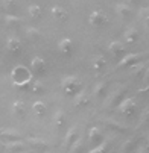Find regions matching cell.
Wrapping results in <instances>:
<instances>
[{
  "instance_id": "cell-1",
  "label": "cell",
  "mask_w": 149,
  "mask_h": 153,
  "mask_svg": "<svg viewBox=\"0 0 149 153\" xmlns=\"http://www.w3.org/2000/svg\"><path fill=\"white\" fill-rule=\"evenodd\" d=\"M11 82L15 88H28L32 80V70H29L25 65H15L11 70Z\"/></svg>"
},
{
  "instance_id": "cell-2",
  "label": "cell",
  "mask_w": 149,
  "mask_h": 153,
  "mask_svg": "<svg viewBox=\"0 0 149 153\" xmlns=\"http://www.w3.org/2000/svg\"><path fill=\"white\" fill-rule=\"evenodd\" d=\"M61 90L64 94L67 96H75L78 91L82 90V85L78 79V76H73V74H67L61 79Z\"/></svg>"
},
{
  "instance_id": "cell-3",
  "label": "cell",
  "mask_w": 149,
  "mask_h": 153,
  "mask_svg": "<svg viewBox=\"0 0 149 153\" xmlns=\"http://www.w3.org/2000/svg\"><path fill=\"white\" fill-rule=\"evenodd\" d=\"M117 108H119V112H120L122 115H133V114L136 112L137 103H136V100H134V99L128 97V99L120 100V102H119V105H117Z\"/></svg>"
},
{
  "instance_id": "cell-4",
  "label": "cell",
  "mask_w": 149,
  "mask_h": 153,
  "mask_svg": "<svg viewBox=\"0 0 149 153\" xmlns=\"http://www.w3.org/2000/svg\"><path fill=\"white\" fill-rule=\"evenodd\" d=\"M88 23L93 26V27H100L106 23V14L102 11V9H94L90 12L88 15Z\"/></svg>"
},
{
  "instance_id": "cell-5",
  "label": "cell",
  "mask_w": 149,
  "mask_h": 153,
  "mask_svg": "<svg viewBox=\"0 0 149 153\" xmlns=\"http://www.w3.org/2000/svg\"><path fill=\"white\" fill-rule=\"evenodd\" d=\"M143 56V53H126L125 56H122L120 62L117 64V68H126V67H131L134 65L140 58Z\"/></svg>"
},
{
  "instance_id": "cell-6",
  "label": "cell",
  "mask_w": 149,
  "mask_h": 153,
  "mask_svg": "<svg viewBox=\"0 0 149 153\" xmlns=\"http://www.w3.org/2000/svg\"><path fill=\"white\" fill-rule=\"evenodd\" d=\"M50 14H52L53 20H56V21H66L69 18V11L64 6H59V5L52 6L50 8Z\"/></svg>"
},
{
  "instance_id": "cell-7",
  "label": "cell",
  "mask_w": 149,
  "mask_h": 153,
  "mask_svg": "<svg viewBox=\"0 0 149 153\" xmlns=\"http://www.w3.org/2000/svg\"><path fill=\"white\" fill-rule=\"evenodd\" d=\"M58 50H59L61 55H69V53H72V50H73V41H72V38L62 36V38L58 41Z\"/></svg>"
},
{
  "instance_id": "cell-8",
  "label": "cell",
  "mask_w": 149,
  "mask_h": 153,
  "mask_svg": "<svg viewBox=\"0 0 149 153\" xmlns=\"http://www.w3.org/2000/svg\"><path fill=\"white\" fill-rule=\"evenodd\" d=\"M46 67H47V64L44 61V58H41V56H34L31 59V70L34 73H44L46 71Z\"/></svg>"
},
{
  "instance_id": "cell-9",
  "label": "cell",
  "mask_w": 149,
  "mask_h": 153,
  "mask_svg": "<svg viewBox=\"0 0 149 153\" xmlns=\"http://www.w3.org/2000/svg\"><path fill=\"white\" fill-rule=\"evenodd\" d=\"M125 47L126 44L123 41H119V39H114L110 42V46H108V52L113 55V56H120L125 53Z\"/></svg>"
},
{
  "instance_id": "cell-10",
  "label": "cell",
  "mask_w": 149,
  "mask_h": 153,
  "mask_svg": "<svg viewBox=\"0 0 149 153\" xmlns=\"http://www.w3.org/2000/svg\"><path fill=\"white\" fill-rule=\"evenodd\" d=\"M9 111L14 117H21V115H25L26 112V105L23 100H14L11 103V108H9Z\"/></svg>"
},
{
  "instance_id": "cell-11",
  "label": "cell",
  "mask_w": 149,
  "mask_h": 153,
  "mask_svg": "<svg viewBox=\"0 0 149 153\" xmlns=\"http://www.w3.org/2000/svg\"><path fill=\"white\" fill-rule=\"evenodd\" d=\"M6 49L12 53H17L21 49V39L17 35H9L6 38Z\"/></svg>"
},
{
  "instance_id": "cell-12",
  "label": "cell",
  "mask_w": 149,
  "mask_h": 153,
  "mask_svg": "<svg viewBox=\"0 0 149 153\" xmlns=\"http://www.w3.org/2000/svg\"><path fill=\"white\" fill-rule=\"evenodd\" d=\"M139 41V32L136 27H128L123 32V42L125 44H136Z\"/></svg>"
},
{
  "instance_id": "cell-13",
  "label": "cell",
  "mask_w": 149,
  "mask_h": 153,
  "mask_svg": "<svg viewBox=\"0 0 149 153\" xmlns=\"http://www.w3.org/2000/svg\"><path fill=\"white\" fill-rule=\"evenodd\" d=\"M116 14L120 18L126 20V18H130L131 14H133V6L128 5V3H117L116 5Z\"/></svg>"
},
{
  "instance_id": "cell-14",
  "label": "cell",
  "mask_w": 149,
  "mask_h": 153,
  "mask_svg": "<svg viewBox=\"0 0 149 153\" xmlns=\"http://www.w3.org/2000/svg\"><path fill=\"white\" fill-rule=\"evenodd\" d=\"M88 103V94L85 93L84 90L78 91L75 94V99H73V106L75 108H81V106H85Z\"/></svg>"
},
{
  "instance_id": "cell-15",
  "label": "cell",
  "mask_w": 149,
  "mask_h": 153,
  "mask_svg": "<svg viewBox=\"0 0 149 153\" xmlns=\"http://www.w3.org/2000/svg\"><path fill=\"white\" fill-rule=\"evenodd\" d=\"M46 111H47V105L43 102V100H37V102L32 103V112H34V115L43 117V115L46 114Z\"/></svg>"
},
{
  "instance_id": "cell-16",
  "label": "cell",
  "mask_w": 149,
  "mask_h": 153,
  "mask_svg": "<svg viewBox=\"0 0 149 153\" xmlns=\"http://www.w3.org/2000/svg\"><path fill=\"white\" fill-rule=\"evenodd\" d=\"M76 138H78V129L76 126H72L69 129V132L66 134V137H64V149H69Z\"/></svg>"
},
{
  "instance_id": "cell-17",
  "label": "cell",
  "mask_w": 149,
  "mask_h": 153,
  "mask_svg": "<svg viewBox=\"0 0 149 153\" xmlns=\"http://www.w3.org/2000/svg\"><path fill=\"white\" fill-rule=\"evenodd\" d=\"M91 65H93V70L94 71H102L106 65V58L103 55H96L91 61Z\"/></svg>"
},
{
  "instance_id": "cell-18",
  "label": "cell",
  "mask_w": 149,
  "mask_h": 153,
  "mask_svg": "<svg viewBox=\"0 0 149 153\" xmlns=\"http://www.w3.org/2000/svg\"><path fill=\"white\" fill-rule=\"evenodd\" d=\"M106 88H108V85H106L105 80L97 82V83L94 85V88H93V94H94V97L102 99L103 96H106Z\"/></svg>"
},
{
  "instance_id": "cell-19",
  "label": "cell",
  "mask_w": 149,
  "mask_h": 153,
  "mask_svg": "<svg viewBox=\"0 0 149 153\" xmlns=\"http://www.w3.org/2000/svg\"><path fill=\"white\" fill-rule=\"evenodd\" d=\"M29 88H31V91H32L34 94H38V96L46 93V85L43 83L41 80H31Z\"/></svg>"
},
{
  "instance_id": "cell-20",
  "label": "cell",
  "mask_w": 149,
  "mask_h": 153,
  "mask_svg": "<svg viewBox=\"0 0 149 153\" xmlns=\"http://www.w3.org/2000/svg\"><path fill=\"white\" fill-rule=\"evenodd\" d=\"M102 130L99 129V127H90V130H88V141L90 143H100L102 141Z\"/></svg>"
},
{
  "instance_id": "cell-21",
  "label": "cell",
  "mask_w": 149,
  "mask_h": 153,
  "mask_svg": "<svg viewBox=\"0 0 149 153\" xmlns=\"http://www.w3.org/2000/svg\"><path fill=\"white\" fill-rule=\"evenodd\" d=\"M0 137H5V138H20V132L15 127H2L0 129Z\"/></svg>"
},
{
  "instance_id": "cell-22",
  "label": "cell",
  "mask_w": 149,
  "mask_h": 153,
  "mask_svg": "<svg viewBox=\"0 0 149 153\" xmlns=\"http://www.w3.org/2000/svg\"><path fill=\"white\" fill-rule=\"evenodd\" d=\"M52 123L58 127H61L64 123H66V114H64L62 109H56L53 112V117H52Z\"/></svg>"
},
{
  "instance_id": "cell-23",
  "label": "cell",
  "mask_w": 149,
  "mask_h": 153,
  "mask_svg": "<svg viewBox=\"0 0 149 153\" xmlns=\"http://www.w3.org/2000/svg\"><path fill=\"white\" fill-rule=\"evenodd\" d=\"M41 14H43V8H41L40 5L32 3V5L28 6V15H29L31 18H34V20H35V18H40Z\"/></svg>"
},
{
  "instance_id": "cell-24",
  "label": "cell",
  "mask_w": 149,
  "mask_h": 153,
  "mask_svg": "<svg viewBox=\"0 0 149 153\" xmlns=\"http://www.w3.org/2000/svg\"><path fill=\"white\" fill-rule=\"evenodd\" d=\"M122 96H123V91H122V90H116V91H113L111 96L108 97V105H110V106H116V105H119Z\"/></svg>"
},
{
  "instance_id": "cell-25",
  "label": "cell",
  "mask_w": 149,
  "mask_h": 153,
  "mask_svg": "<svg viewBox=\"0 0 149 153\" xmlns=\"http://www.w3.org/2000/svg\"><path fill=\"white\" fill-rule=\"evenodd\" d=\"M5 149L11 150V152H17V150H21V149H25V143L23 141H11L5 144Z\"/></svg>"
},
{
  "instance_id": "cell-26",
  "label": "cell",
  "mask_w": 149,
  "mask_h": 153,
  "mask_svg": "<svg viewBox=\"0 0 149 153\" xmlns=\"http://www.w3.org/2000/svg\"><path fill=\"white\" fill-rule=\"evenodd\" d=\"M3 20L6 21V25H18V23L23 21V18L15 15V14H5L3 15Z\"/></svg>"
},
{
  "instance_id": "cell-27",
  "label": "cell",
  "mask_w": 149,
  "mask_h": 153,
  "mask_svg": "<svg viewBox=\"0 0 149 153\" xmlns=\"http://www.w3.org/2000/svg\"><path fill=\"white\" fill-rule=\"evenodd\" d=\"M25 33H26L29 38H38V36H40V29H37V27H34V26H28V27L25 29Z\"/></svg>"
},
{
  "instance_id": "cell-28",
  "label": "cell",
  "mask_w": 149,
  "mask_h": 153,
  "mask_svg": "<svg viewBox=\"0 0 149 153\" xmlns=\"http://www.w3.org/2000/svg\"><path fill=\"white\" fill-rule=\"evenodd\" d=\"M106 149H108V144H106V141H102V144H100V146H97V147H93V149L90 150V153H99V152H105Z\"/></svg>"
},
{
  "instance_id": "cell-29",
  "label": "cell",
  "mask_w": 149,
  "mask_h": 153,
  "mask_svg": "<svg viewBox=\"0 0 149 153\" xmlns=\"http://www.w3.org/2000/svg\"><path fill=\"white\" fill-rule=\"evenodd\" d=\"M31 144H37V146H46V141L41 140V138H29L28 140Z\"/></svg>"
},
{
  "instance_id": "cell-30",
  "label": "cell",
  "mask_w": 149,
  "mask_h": 153,
  "mask_svg": "<svg viewBox=\"0 0 149 153\" xmlns=\"http://www.w3.org/2000/svg\"><path fill=\"white\" fill-rule=\"evenodd\" d=\"M140 14H142V17H143V20H145V21H146V23L149 25V6H146V8H143Z\"/></svg>"
},
{
  "instance_id": "cell-31",
  "label": "cell",
  "mask_w": 149,
  "mask_h": 153,
  "mask_svg": "<svg viewBox=\"0 0 149 153\" xmlns=\"http://www.w3.org/2000/svg\"><path fill=\"white\" fill-rule=\"evenodd\" d=\"M0 3L3 8H12L15 5V0H0Z\"/></svg>"
},
{
  "instance_id": "cell-32",
  "label": "cell",
  "mask_w": 149,
  "mask_h": 153,
  "mask_svg": "<svg viewBox=\"0 0 149 153\" xmlns=\"http://www.w3.org/2000/svg\"><path fill=\"white\" fill-rule=\"evenodd\" d=\"M142 2V0H126V3L128 5H131V6H134V5H139Z\"/></svg>"
},
{
  "instance_id": "cell-33",
  "label": "cell",
  "mask_w": 149,
  "mask_h": 153,
  "mask_svg": "<svg viewBox=\"0 0 149 153\" xmlns=\"http://www.w3.org/2000/svg\"><path fill=\"white\" fill-rule=\"evenodd\" d=\"M142 93H149V83H148V86H146L145 90H142Z\"/></svg>"
},
{
  "instance_id": "cell-34",
  "label": "cell",
  "mask_w": 149,
  "mask_h": 153,
  "mask_svg": "<svg viewBox=\"0 0 149 153\" xmlns=\"http://www.w3.org/2000/svg\"><path fill=\"white\" fill-rule=\"evenodd\" d=\"M2 20H3V14H2V12H0V21H2Z\"/></svg>"
},
{
  "instance_id": "cell-35",
  "label": "cell",
  "mask_w": 149,
  "mask_h": 153,
  "mask_svg": "<svg viewBox=\"0 0 149 153\" xmlns=\"http://www.w3.org/2000/svg\"><path fill=\"white\" fill-rule=\"evenodd\" d=\"M0 65H2V64H0Z\"/></svg>"
}]
</instances>
